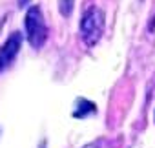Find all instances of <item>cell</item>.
Masks as SVG:
<instances>
[{
	"label": "cell",
	"instance_id": "5b68a950",
	"mask_svg": "<svg viewBox=\"0 0 155 148\" xmlns=\"http://www.w3.org/2000/svg\"><path fill=\"white\" fill-rule=\"evenodd\" d=\"M73 6H75V0H58V11L62 17H69L71 11H73Z\"/></svg>",
	"mask_w": 155,
	"mask_h": 148
},
{
	"label": "cell",
	"instance_id": "6da1fadb",
	"mask_svg": "<svg viewBox=\"0 0 155 148\" xmlns=\"http://www.w3.org/2000/svg\"><path fill=\"white\" fill-rule=\"evenodd\" d=\"M104 33V11L97 6H91L84 11L81 18V37L88 48H93Z\"/></svg>",
	"mask_w": 155,
	"mask_h": 148
},
{
	"label": "cell",
	"instance_id": "3957f363",
	"mask_svg": "<svg viewBox=\"0 0 155 148\" xmlns=\"http://www.w3.org/2000/svg\"><path fill=\"white\" fill-rule=\"evenodd\" d=\"M20 46H22V35L18 31L11 33L8 37V40L4 42V46L0 48V71L6 69L18 55L20 51Z\"/></svg>",
	"mask_w": 155,
	"mask_h": 148
},
{
	"label": "cell",
	"instance_id": "7a4b0ae2",
	"mask_svg": "<svg viewBox=\"0 0 155 148\" xmlns=\"http://www.w3.org/2000/svg\"><path fill=\"white\" fill-rule=\"evenodd\" d=\"M24 26H26V37H28V42L35 48V49H40L48 39V26L44 22V15H42V9L38 6H31L26 13V18H24Z\"/></svg>",
	"mask_w": 155,
	"mask_h": 148
},
{
	"label": "cell",
	"instance_id": "8992f818",
	"mask_svg": "<svg viewBox=\"0 0 155 148\" xmlns=\"http://www.w3.org/2000/svg\"><path fill=\"white\" fill-rule=\"evenodd\" d=\"M28 2H29V0H18V6H20V8H24Z\"/></svg>",
	"mask_w": 155,
	"mask_h": 148
},
{
	"label": "cell",
	"instance_id": "52a82bcc",
	"mask_svg": "<svg viewBox=\"0 0 155 148\" xmlns=\"http://www.w3.org/2000/svg\"><path fill=\"white\" fill-rule=\"evenodd\" d=\"M86 148H95V146H86Z\"/></svg>",
	"mask_w": 155,
	"mask_h": 148
},
{
	"label": "cell",
	"instance_id": "277c9868",
	"mask_svg": "<svg viewBox=\"0 0 155 148\" xmlns=\"http://www.w3.org/2000/svg\"><path fill=\"white\" fill-rule=\"evenodd\" d=\"M97 108L91 101L88 99H77V106H75V112H73V117L77 119H82V117H88L90 113H95Z\"/></svg>",
	"mask_w": 155,
	"mask_h": 148
}]
</instances>
